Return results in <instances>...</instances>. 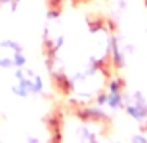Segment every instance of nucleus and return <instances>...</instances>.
I'll use <instances>...</instances> for the list:
<instances>
[{
	"instance_id": "obj_1",
	"label": "nucleus",
	"mask_w": 147,
	"mask_h": 143,
	"mask_svg": "<svg viewBox=\"0 0 147 143\" xmlns=\"http://www.w3.org/2000/svg\"><path fill=\"white\" fill-rule=\"evenodd\" d=\"M126 112L140 125L147 122V105L140 93H134V96H129V100L126 102Z\"/></svg>"
},
{
	"instance_id": "obj_2",
	"label": "nucleus",
	"mask_w": 147,
	"mask_h": 143,
	"mask_svg": "<svg viewBox=\"0 0 147 143\" xmlns=\"http://www.w3.org/2000/svg\"><path fill=\"white\" fill-rule=\"evenodd\" d=\"M107 103L106 107L116 112V110H121L122 107H126V102H124V96H122V92H121V82L119 80H113L109 82V87H107Z\"/></svg>"
},
{
	"instance_id": "obj_3",
	"label": "nucleus",
	"mask_w": 147,
	"mask_h": 143,
	"mask_svg": "<svg viewBox=\"0 0 147 143\" xmlns=\"http://www.w3.org/2000/svg\"><path fill=\"white\" fill-rule=\"evenodd\" d=\"M111 53H113L114 65H116L117 68H122V67H124L126 60H124V55L121 53L119 47H117V40H116V38H113V45H111Z\"/></svg>"
},
{
	"instance_id": "obj_4",
	"label": "nucleus",
	"mask_w": 147,
	"mask_h": 143,
	"mask_svg": "<svg viewBox=\"0 0 147 143\" xmlns=\"http://www.w3.org/2000/svg\"><path fill=\"white\" fill-rule=\"evenodd\" d=\"M131 142H147V138L144 135H134L131 136Z\"/></svg>"
}]
</instances>
